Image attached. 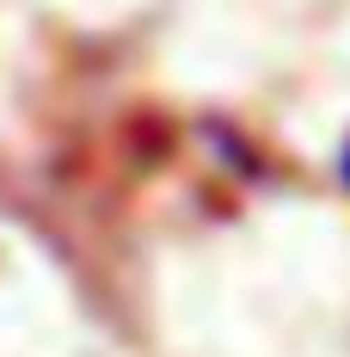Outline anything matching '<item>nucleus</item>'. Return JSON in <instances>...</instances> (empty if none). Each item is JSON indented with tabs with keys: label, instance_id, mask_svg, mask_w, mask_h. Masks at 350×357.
<instances>
[{
	"label": "nucleus",
	"instance_id": "obj_1",
	"mask_svg": "<svg viewBox=\"0 0 350 357\" xmlns=\"http://www.w3.org/2000/svg\"><path fill=\"white\" fill-rule=\"evenodd\" d=\"M344 185H350V148H344Z\"/></svg>",
	"mask_w": 350,
	"mask_h": 357
}]
</instances>
